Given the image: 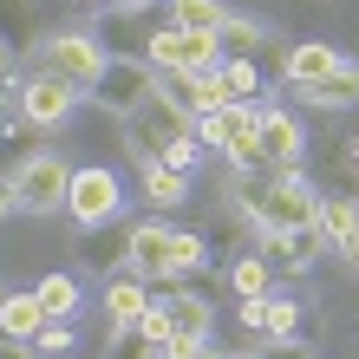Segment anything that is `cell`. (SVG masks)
Returning <instances> with one entry per match:
<instances>
[{
	"mask_svg": "<svg viewBox=\"0 0 359 359\" xmlns=\"http://www.w3.org/2000/svg\"><path fill=\"white\" fill-rule=\"evenodd\" d=\"M340 255H346V268H353V274H359V229H353V242H346V248H340Z\"/></svg>",
	"mask_w": 359,
	"mask_h": 359,
	"instance_id": "836d02e7",
	"label": "cell"
},
{
	"mask_svg": "<svg viewBox=\"0 0 359 359\" xmlns=\"http://www.w3.org/2000/svg\"><path fill=\"white\" fill-rule=\"evenodd\" d=\"M216 46H222V59H255L268 46V33L255 27V20H236V13H229L222 27H216Z\"/></svg>",
	"mask_w": 359,
	"mask_h": 359,
	"instance_id": "44dd1931",
	"label": "cell"
},
{
	"mask_svg": "<svg viewBox=\"0 0 359 359\" xmlns=\"http://www.w3.org/2000/svg\"><path fill=\"white\" fill-rule=\"evenodd\" d=\"M229 359H248V353H229Z\"/></svg>",
	"mask_w": 359,
	"mask_h": 359,
	"instance_id": "7bdbcfd3",
	"label": "cell"
},
{
	"mask_svg": "<svg viewBox=\"0 0 359 359\" xmlns=\"http://www.w3.org/2000/svg\"><path fill=\"white\" fill-rule=\"evenodd\" d=\"M86 7H118V0H86Z\"/></svg>",
	"mask_w": 359,
	"mask_h": 359,
	"instance_id": "ab89813d",
	"label": "cell"
},
{
	"mask_svg": "<svg viewBox=\"0 0 359 359\" xmlns=\"http://www.w3.org/2000/svg\"><path fill=\"white\" fill-rule=\"evenodd\" d=\"M131 268L144 274V281H170V229H157V222H137L131 229ZM183 281V274H177Z\"/></svg>",
	"mask_w": 359,
	"mask_h": 359,
	"instance_id": "4fadbf2b",
	"label": "cell"
},
{
	"mask_svg": "<svg viewBox=\"0 0 359 359\" xmlns=\"http://www.w3.org/2000/svg\"><path fill=\"white\" fill-rule=\"evenodd\" d=\"M163 313H170V333H189V340H209V327H216V313H209V301L203 294H170L163 301Z\"/></svg>",
	"mask_w": 359,
	"mask_h": 359,
	"instance_id": "ac0fdd59",
	"label": "cell"
},
{
	"mask_svg": "<svg viewBox=\"0 0 359 359\" xmlns=\"http://www.w3.org/2000/svg\"><path fill=\"white\" fill-rule=\"evenodd\" d=\"M236 209L255 229H313L320 196L307 189L301 170H242L236 177Z\"/></svg>",
	"mask_w": 359,
	"mask_h": 359,
	"instance_id": "6da1fadb",
	"label": "cell"
},
{
	"mask_svg": "<svg viewBox=\"0 0 359 359\" xmlns=\"http://www.w3.org/2000/svg\"><path fill=\"white\" fill-rule=\"evenodd\" d=\"M262 359H313V353H307V346H301V340H274V346H268V353H262Z\"/></svg>",
	"mask_w": 359,
	"mask_h": 359,
	"instance_id": "1f68e13d",
	"label": "cell"
},
{
	"mask_svg": "<svg viewBox=\"0 0 359 359\" xmlns=\"http://www.w3.org/2000/svg\"><path fill=\"white\" fill-rule=\"evenodd\" d=\"M196 359H229V353H216V346H203V353H196Z\"/></svg>",
	"mask_w": 359,
	"mask_h": 359,
	"instance_id": "f35d334b",
	"label": "cell"
},
{
	"mask_svg": "<svg viewBox=\"0 0 359 359\" xmlns=\"http://www.w3.org/2000/svg\"><path fill=\"white\" fill-rule=\"evenodd\" d=\"M137 183H144V203H151V209H183V203H189V177H183V170L151 163V170H137Z\"/></svg>",
	"mask_w": 359,
	"mask_h": 359,
	"instance_id": "d6986e66",
	"label": "cell"
},
{
	"mask_svg": "<svg viewBox=\"0 0 359 359\" xmlns=\"http://www.w3.org/2000/svg\"><path fill=\"white\" fill-rule=\"evenodd\" d=\"M7 104L27 124H66L72 104H79V92L66 86V79H53V72H33V79H20V86H7Z\"/></svg>",
	"mask_w": 359,
	"mask_h": 359,
	"instance_id": "ba28073f",
	"label": "cell"
},
{
	"mask_svg": "<svg viewBox=\"0 0 359 359\" xmlns=\"http://www.w3.org/2000/svg\"><path fill=\"white\" fill-rule=\"evenodd\" d=\"M39 353H72V320H46V333L33 340Z\"/></svg>",
	"mask_w": 359,
	"mask_h": 359,
	"instance_id": "4dcf8cb0",
	"label": "cell"
},
{
	"mask_svg": "<svg viewBox=\"0 0 359 359\" xmlns=\"http://www.w3.org/2000/svg\"><path fill=\"white\" fill-rule=\"evenodd\" d=\"M196 137L222 151L236 170H262V104H222V111L196 118Z\"/></svg>",
	"mask_w": 359,
	"mask_h": 359,
	"instance_id": "277c9868",
	"label": "cell"
},
{
	"mask_svg": "<svg viewBox=\"0 0 359 359\" xmlns=\"http://www.w3.org/2000/svg\"><path fill=\"white\" fill-rule=\"evenodd\" d=\"M53 313L39 307V294H7L0 301V340H20V346H33L39 333H46Z\"/></svg>",
	"mask_w": 359,
	"mask_h": 359,
	"instance_id": "5bb4252c",
	"label": "cell"
},
{
	"mask_svg": "<svg viewBox=\"0 0 359 359\" xmlns=\"http://www.w3.org/2000/svg\"><path fill=\"white\" fill-rule=\"evenodd\" d=\"M0 131H7V111H0Z\"/></svg>",
	"mask_w": 359,
	"mask_h": 359,
	"instance_id": "60d3db41",
	"label": "cell"
},
{
	"mask_svg": "<svg viewBox=\"0 0 359 359\" xmlns=\"http://www.w3.org/2000/svg\"><path fill=\"white\" fill-rule=\"evenodd\" d=\"M33 294H39V307H46L53 320H72V313H79V281H72V274H46Z\"/></svg>",
	"mask_w": 359,
	"mask_h": 359,
	"instance_id": "603a6c76",
	"label": "cell"
},
{
	"mask_svg": "<svg viewBox=\"0 0 359 359\" xmlns=\"http://www.w3.org/2000/svg\"><path fill=\"white\" fill-rule=\"evenodd\" d=\"M229 281H236V294H242V301H262V294H268V281H274V268L255 255V248H248V255H236V274H229Z\"/></svg>",
	"mask_w": 359,
	"mask_h": 359,
	"instance_id": "cb8c5ba5",
	"label": "cell"
},
{
	"mask_svg": "<svg viewBox=\"0 0 359 359\" xmlns=\"http://www.w3.org/2000/svg\"><path fill=\"white\" fill-rule=\"evenodd\" d=\"M320 229H262V262L281 274H307L313 255H320Z\"/></svg>",
	"mask_w": 359,
	"mask_h": 359,
	"instance_id": "8fae6325",
	"label": "cell"
},
{
	"mask_svg": "<svg viewBox=\"0 0 359 359\" xmlns=\"http://www.w3.org/2000/svg\"><path fill=\"white\" fill-rule=\"evenodd\" d=\"M222 0H170V27H183V33H216L222 27Z\"/></svg>",
	"mask_w": 359,
	"mask_h": 359,
	"instance_id": "7402d4cb",
	"label": "cell"
},
{
	"mask_svg": "<svg viewBox=\"0 0 359 359\" xmlns=\"http://www.w3.org/2000/svg\"><path fill=\"white\" fill-rule=\"evenodd\" d=\"M346 59L327 46V39H307V46H287V79L294 86H320V79H333Z\"/></svg>",
	"mask_w": 359,
	"mask_h": 359,
	"instance_id": "9a60e30c",
	"label": "cell"
},
{
	"mask_svg": "<svg viewBox=\"0 0 359 359\" xmlns=\"http://www.w3.org/2000/svg\"><path fill=\"white\" fill-rule=\"evenodd\" d=\"M170 268L177 274H203L209 268V242L189 236V229H170Z\"/></svg>",
	"mask_w": 359,
	"mask_h": 359,
	"instance_id": "d4e9b609",
	"label": "cell"
},
{
	"mask_svg": "<svg viewBox=\"0 0 359 359\" xmlns=\"http://www.w3.org/2000/svg\"><path fill=\"white\" fill-rule=\"evenodd\" d=\"M104 359H151V340H144L137 327H124V333H111V346H104Z\"/></svg>",
	"mask_w": 359,
	"mask_h": 359,
	"instance_id": "f546056e",
	"label": "cell"
},
{
	"mask_svg": "<svg viewBox=\"0 0 359 359\" xmlns=\"http://www.w3.org/2000/svg\"><path fill=\"white\" fill-rule=\"evenodd\" d=\"M307 104H327V111H346V104H359V66L346 59L333 79H320V86H294Z\"/></svg>",
	"mask_w": 359,
	"mask_h": 359,
	"instance_id": "e0dca14e",
	"label": "cell"
},
{
	"mask_svg": "<svg viewBox=\"0 0 359 359\" xmlns=\"http://www.w3.org/2000/svg\"><path fill=\"white\" fill-rule=\"evenodd\" d=\"M118 7H124V13H151L157 0H118Z\"/></svg>",
	"mask_w": 359,
	"mask_h": 359,
	"instance_id": "d590c367",
	"label": "cell"
},
{
	"mask_svg": "<svg viewBox=\"0 0 359 359\" xmlns=\"http://www.w3.org/2000/svg\"><path fill=\"white\" fill-rule=\"evenodd\" d=\"M189 131H196V124H189L183 111L163 92H151L137 104V111H124V144H131V157H137V170H151V163H163V151H170V144H183Z\"/></svg>",
	"mask_w": 359,
	"mask_h": 359,
	"instance_id": "7a4b0ae2",
	"label": "cell"
},
{
	"mask_svg": "<svg viewBox=\"0 0 359 359\" xmlns=\"http://www.w3.org/2000/svg\"><path fill=\"white\" fill-rule=\"evenodd\" d=\"M151 92H157L151 59H118V53H111V66H104V72H98V86H92V98L104 104V111H118V118H124V111H137Z\"/></svg>",
	"mask_w": 359,
	"mask_h": 359,
	"instance_id": "9c48e42d",
	"label": "cell"
},
{
	"mask_svg": "<svg viewBox=\"0 0 359 359\" xmlns=\"http://www.w3.org/2000/svg\"><path fill=\"white\" fill-rule=\"evenodd\" d=\"M79 255H86V268H111V274H118V262H131V229H118V222L86 229Z\"/></svg>",
	"mask_w": 359,
	"mask_h": 359,
	"instance_id": "2e32d148",
	"label": "cell"
},
{
	"mask_svg": "<svg viewBox=\"0 0 359 359\" xmlns=\"http://www.w3.org/2000/svg\"><path fill=\"white\" fill-rule=\"evenodd\" d=\"M7 183H13V209H20V216H53V209H66L72 163L59 157V151H33Z\"/></svg>",
	"mask_w": 359,
	"mask_h": 359,
	"instance_id": "5b68a950",
	"label": "cell"
},
{
	"mask_svg": "<svg viewBox=\"0 0 359 359\" xmlns=\"http://www.w3.org/2000/svg\"><path fill=\"white\" fill-rule=\"evenodd\" d=\"M151 72H189V79H203V72H216L222 66V46H216V33H183V27H163L151 33Z\"/></svg>",
	"mask_w": 359,
	"mask_h": 359,
	"instance_id": "8992f818",
	"label": "cell"
},
{
	"mask_svg": "<svg viewBox=\"0 0 359 359\" xmlns=\"http://www.w3.org/2000/svg\"><path fill=\"white\" fill-rule=\"evenodd\" d=\"M340 170L359 183V137H346V144H340Z\"/></svg>",
	"mask_w": 359,
	"mask_h": 359,
	"instance_id": "d6a6232c",
	"label": "cell"
},
{
	"mask_svg": "<svg viewBox=\"0 0 359 359\" xmlns=\"http://www.w3.org/2000/svg\"><path fill=\"white\" fill-rule=\"evenodd\" d=\"M353 216H359V196H353Z\"/></svg>",
	"mask_w": 359,
	"mask_h": 359,
	"instance_id": "b9f144b4",
	"label": "cell"
},
{
	"mask_svg": "<svg viewBox=\"0 0 359 359\" xmlns=\"http://www.w3.org/2000/svg\"><path fill=\"white\" fill-rule=\"evenodd\" d=\"M7 66H13V46H7V39H0V79H7Z\"/></svg>",
	"mask_w": 359,
	"mask_h": 359,
	"instance_id": "8d00e7d4",
	"label": "cell"
},
{
	"mask_svg": "<svg viewBox=\"0 0 359 359\" xmlns=\"http://www.w3.org/2000/svg\"><path fill=\"white\" fill-rule=\"evenodd\" d=\"M7 209H13V183H0V216H7Z\"/></svg>",
	"mask_w": 359,
	"mask_h": 359,
	"instance_id": "74e56055",
	"label": "cell"
},
{
	"mask_svg": "<svg viewBox=\"0 0 359 359\" xmlns=\"http://www.w3.org/2000/svg\"><path fill=\"white\" fill-rule=\"evenodd\" d=\"M144 307H151V281H144L137 268H118L111 287H104V333H124L144 320Z\"/></svg>",
	"mask_w": 359,
	"mask_h": 359,
	"instance_id": "7c38bea8",
	"label": "cell"
},
{
	"mask_svg": "<svg viewBox=\"0 0 359 359\" xmlns=\"http://www.w3.org/2000/svg\"><path fill=\"white\" fill-rule=\"evenodd\" d=\"M157 92L170 98L189 124H196V79H189V72H157Z\"/></svg>",
	"mask_w": 359,
	"mask_h": 359,
	"instance_id": "4316f807",
	"label": "cell"
},
{
	"mask_svg": "<svg viewBox=\"0 0 359 359\" xmlns=\"http://www.w3.org/2000/svg\"><path fill=\"white\" fill-rule=\"evenodd\" d=\"M118 209H124V183L104 163H79L72 189H66V216L79 229H104V222H118Z\"/></svg>",
	"mask_w": 359,
	"mask_h": 359,
	"instance_id": "52a82bcc",
	"label": "cell"
},
{
	"mask_svg": "<svg viewBox=\"0 0 359 359\" xmlns=\"http://www.w3.org/2000/svg\"><path fill=\"white\" fill-rule=\"evenodd\" d=\"M307 151L301 124H294V111H281V104H262V170H294Z\"/></svg>",
	"mask_w": 359,
	"mask_h": 359,
	"instance_id": "30bf717a",
	"label": "cell"
},
{
	"mask_svg": "<svg viewBox=\"0 0 359 359\" xmlns=\"http://www.w3.org/2000/svg\"><path fill=\"white\" fill-rule=\"evenodd\" d=\"M313 229H320V242H327V248H346V242H353V229H359L353 196H320V216H313Z\"/></svg>",
	"mask_w": 359,
	"mask_h": 359,
	"instance_id": "ffe728a7",
	"label": "cell"
},
{
	"mask_svg": "<svg viewBox=\"0 0 359 359\" xmlns=\"http://www.w3.org/2000/svg\"><path fill=\"white\" fill-rule=\"evenodd\" d=\"M196 163H203V137L189 131L183 144H170V151H163V170H183V177H196Z\"/></svg>",
	"mask_w": 359,
	"mask_h": 359,
	"instance_id": "f1b7e54d",
	"label": "cell"
},
{
	"mask_svg": "<svg viewBox=\"0 0 359 359\" xmlns=\"http://www.w3.org/2000/svg\"><path fill=\"white\" fill-rule=\"evenodd\" d=\"M0 301H7V287H0Z\"/></svg>",
	"mask_w": 359,
	"mask_h": 359,
	"instance_id": "ee69618b",
	"label": "cell"
},
{
	"mask_svg": "<svg viewBox=\"0 0 359 359\" xmlns=\"http://www.w3.org/2000/svg\"><path fill=\"white\" fill-rule=\"evenodd\" d=\"M104 66H111V46H104L98 33H86V27H66V33H53L46 46H39V72L66 79L72 92H92Z\"/></svg>",
	"mask_w": 359,
	"mask_h": 359,
	"instance_id": "3957f363",
	"label": "cell"
},
{
	"mask_svg": "<svg viewBox=\"0 0 359 359\" xmlns=\"http://www.w3.org/2000/svg\"><path fill=\"white\" fill-rule=\"evenodd\" d=\"M0 359H27V346H20V340H0Z\"/></svg>",
	"mask_w": 359,
	"mask_h": 359,
	"instance_id": "e575fe53",
	"label": "cell"
},
{
	"mask_svg": "<svg viewBox=\"0 0 359 359\" xmlns=\"http://www.w3.org/2000/svg\"><path fill=\"white\" fill-rule=\"evenodd\" d=\"M222 104H236V98H229V79H222V66H216V72H203V79H196V118L222 111Z\"/></svg>",
	"mask_w": 359,
	"mask_h": 359,
	"instance_id": "83f0119b",
	"label": "cell"
},
{
	"mask_svg": "<svg viewBox=\"0 0 359 359\" xmlns=\"http://www.w3.org/2000/svg\"><path fill=\"white\" fill-rule=\"evenodd\" d=\"M222 79H229V98H236V104H255V98H262L255 59H222Z\"/></svg>",
	"mask_w": 359,
	"mask_h": 359,
	"instance_id": "484cf974",
	"label": "cell"
}]
</instances>
